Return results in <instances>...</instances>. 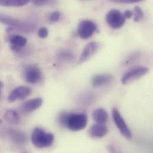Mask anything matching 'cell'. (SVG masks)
I'll return each mask as SVG.
<instances>
[{
    "mask_svg": "<svg viewBox=\"0 0 153 153\" xmlns=\"http://www.w3.org/2000/svg\"><path fill=\"white\" fill-rule=\"evenodd\" d=\"M31 141L37 148H48L53 144L54 136L53 134L47 132L40 128H36L32 132Z\"/></svg>",
    "mask_w": 153,
    "mask_h": 153,
    "instance_id": "cell-1",
    "label": "cell"
},
{
    "mask_svg": "<svg viewBox=\"0 0 153 153\" xmlns=\"http://www.w3.org/2000/svg\"><path fill=\"white\" fill-rule=\"evenodd\" d=\"M88 123V116L83 113H69L66 126L72 131H79L83 129Z\"/></svg>",
    "mask_w": 153,
    "mask_h": 153,
    "instance_id": "cell-2",
    "label": "cell"
},
{
    "mask_svg": "<svg viewBox=\"0 0 153 153\" xmlns=\"http://www.w3.org/2000/svg\"><path fill=\"white\" fill-rule=\"evenodd\" d=\"M112 117L116 126L121 134L127 140H131L132 137V132L116 107H114L112 109Z\"/></svg>",
    "mask_w": 153,
    "mask_h": 153,
    "instance_id": "cell-3",
    "label": "cell"
},
{
    "mask_svg": "<svg viewBox=\"0 0 153 153\" xmlns=\"http://www.w3.org/2000/svg\"><path fill=\"white\" fill-rule=\"evenodd\" d=\"M149 68L143 66L134 67L127 71L122 77L121 82L123 85H127L148 74Z\"/></svg>",
    "mask_w": 153,
    "mask_h": 153,
    "instance_id": "cell-4",
    "label": "cell"
},
{
    "mask_svg": "<svg viewBox=\"0 0 153 153\" xmlns=\"http://www.w3.org/2000/svg\"><path fill=\"white\" fill-rule=\"evenodd\" d=\"M106 22L113 29H119L126 22L123 13L116 9L111 10L108 12L105 17Z\"/></svg>",
    "mask_w": 153,
    "mask_h": 153,
    "instance_id": "cell-5",
    "label": "cell"
},
{
    "mask_svg": "<svg viewBox=\"0 0 153 153\" xmlns=\"http://www.w3.org/2000/svg\"><path fill=\"white\" fill-rule=\"evenodd\" d=\"M97 30V26L94 22L89 20H84L79 24L77 33L80 38L85 39L91 37Z\"/></svg>",
    "mask_w": 153,
    "mask_h": 153,
    "instance_id": "cell-6",
    "label": "cell"
},
{
    "mask_svg": "<svg viewBox=\"0 0 153 153\" xmlns=\"http://www.w3.org/2000/svg\"><path fill=\"white\" fill-rule=\"evenodd\" d=\"M25 80L31 84L38 83L42 77V73L39 68L35 65L26 67L23 72Z\"/></svg>",
    "mask_w": 153,
    "mask_h": 153,
    "instance_id": "cell-7",
    "label": "cell"
},
{
    "mask_svg": "<svg viewBox=\"0 0 153 153\" xmlns=\"http://www.w3.org/2000/svg\"><path fill=\"white\" fill-rule=\"evenodd\" d=\"M101 48V44L98 42H91L88 43L82 52L79 60V64H82L89 60Z\"/></svg>",
    "mask_w": 153,
    "mask_h": 153,
    "instance_id": "cell-8",
    "label": "cell"
},
{
    "mask_svg": "<svg viewBox=\"0 0 153 153\" xmlns=\"http://www.w3.org/2000/svg\"><path fill=\"white\" fill-rule=\"evenodd\" d=\"M32 94V89L26 86H20L13 89L8 97L9 102H12L17 100H23Z\"/></svg>",
    "mask_w": 153,
    "mask_h": 153,
    "instance_id": "cell-9",
    "label": "cell"
},
{
    "mask_svg": "<svg viewBox=\"0 0 153 153\" xmlns=\"http://www.w3.org/2000/svg\"><path fill=\"white\" fill-rule=\"evenodd\" d=\"M43 103V100L41 98H36L25 102L21 107V110L25 114L30 113L39 108Z\"/></svg>",
    "mask_w": 153,
    "mask_h": 153,
    "instance_id": "cell-10",
    "label": "cell"
},
{
    "mask_svg": "<svg viewBox=\"0 0 153 153\" xmlns=\"http://www.w3.org/2000/svg\"><path fill=\"white\" fill-rule=\"evenodd\" d=\"M9 42L11 49L14 52H17L26 45L27 39L19 35H12L9 37Z\"/></svg>",
    "mask_w": 153,
    "mask_h": 153,
    "instance_id": "cell-11",
    "label": "cell"
},
{
    "mask_svg": "<svg viewBox=\"0 0 153 153\" xmlns=\"http://www.w3.org/2000/svg\"><path fill=\"white\" fill-rule=\"evenodd\" d=\"M113 80V76L109 74H100L92 79V85L95 88L104 86L110 84Z\"/></svg>",
    "mask_w": 153,
    "mask_h": 153,
    "instance_id": "cell-12",
    "label": "cell"
},
{
    "mask_svg": "<svg viewBox=\"0 0 153 153\" xmlns=\"http://www.w3.org/2000/svg\"><path fill=\"white\" fill-rule=\"evenodd\" d=\"M108 128L105 125L95 124L91 126L88 130V135L92 138H101L106 135Z\"/></svg>",
    "mask_w": 153,
    "mask_h": 153,
    "instance_id": "cell-13",
    "label": "cell"
},
{
    "mask_svg": "<svg viewBox=\"0 0 153 153\" xmlns=\"http://www.w3.org/2000/svg\"><path fill=\"white\" fill-rule=\"evenodd\" d=\"M8 135L13 142L16 144H25L27 141L26 135L20 131L11 129L9 130Z\"/></svg>",
    "mask_w": 153,
    "mask_h": 153,
    "instance_id": "cell-14",
    "label": "cell"
},
{
    "mask_svg": "<svg viewBox=\"0 0 153 153\" xmlns=\"http://www.w3.org/2000/svg\"><path fill=\"white\" fill-rule=\"evenodd\" d=\"M92 118L97 124L105 125L108 120V114L104 108H98L93 111Z\"/></svg>",
    "mask_w": 153,
    "mask_h": 153,
    "instance_id": "cell-15",
    "label": "cell"
},
{
    "mask_svg": "<svg viewBox=\"0 0 153 153\" xmlns=\"http://www.w3.org/2000/svg\"><path fill=\"white\" fill-rule=\"evenodd\" d=\"M0 23L4 25H7L10 27H21L24 25L21 24L19 21L14 17L8 16L7 14L0 13Z\"/></svg>",
    "mask_w": 153,
    "mask_h": 153,
    "instance_id": "cell-16",
    "label": "cell"
},
{
    "mask_svg": "<svg viewBox=\"0 0 153 153\" xmlns=\"http://www.w3.org/2000/svg\"><path fill=\"white\" fill-rule=\"evenodd\" d=\"M5 120L9 123L16 125L20 122V116L17 111L13 110H8L4 114Z\"/></svg>",
    "mask_w": 153,
    "mask_h": 153,
    "instance_id": "cell-17",
    "label": "cell"
},
{
    "mask_svg": "<svg viewBox=\"0 0 153 153\" xmlns=\"http://www.w3.org/2000/svg\"><path fill=\"white\" fill-rule=\"evenodd\" d=\"M29 2L28 0H0V5L5 7H22Z\"/></svg>",
    "mask_w": 153,
    "mask_h": 153,
    "instance_id": "cell-18",
    "label": "cell"
},
{
    "mask_svg": "<svg viewBox=\"0 0 153 153\" xmlns=\"http://www.w3.org/2000/svg\"><path fill=\"white\" fill-rule=\"evenodd\" d=\"M134 16V20L135 22H140L144 19V12L141 8L139 6H136L134 8V11L133 13Z\"/></svg>",
    "mask_w": 153,
    "mask_h": 153,
    "instance_id": "cell-19",
    "label": "cell"
},
{
    "mask_svg": "<svg viewBox=\"0 0 153 153\" xmlns=\"http://www.w3.org/2000/svg\"><path fill=\"white\" fill-rule=\"evenodd\" d=\"M61 14L59 11H56L52 13L49 17V21L52 23L57 22L60 19Z\"/></svg>",
    "mask_w": 153,
    "mask_h": 153,
    "instance_id": "cell-20",
    "label": "cell"
},
{
    "mask_svg": "<svg viewBox=\"0 0 153 153\" xmlns=\"http://www.w3.org/2000/svg\"><path fill=\"white\" fill-rule=\"evenodd\" d=\"M48 33H49L48 29L47 27H42L38 30V35L41 38H45L48 36Z\"/></svg>",
    "mask_w": 153,
    "mask_h": 153,
    "instance_id": "cell-21",
    "label": "cell"
},
{
    "mask_svg": "<svg viewBox=\"0 0 153 153\" xmlns=\"http://www.w3.org/2000/svg\"><path fill=\"white\" fill-rule=\"evenodd\" d=\"M107 150L108 153H123L121 152L117 148L112 145H108L107 146Z\"/></svg>",
    "mask_w": 153,
    "mask_h": 153,
    "instance_id": "cell-22",
    "label": "cell"
},
{
    "mask_svg": "<svg viewBox=\"0 0 153 153\" xmlns=\"http://www.w3.org/2000/svg\"><path fill=\"white\" fill-rule=\"evenodd\" d=\"M50 2H51V1H47V0H35L33 1V3L35 5H39V6L48 4Z\"/></svg>",
    "mask_w": 153,
    "mask_h": 153,
    "instance_id": "cell-23",
    "label": "cell"
},
{
    "mask_svg": "<svg viewBox=\"0 0 153 153\" xmlns=\"http://www.w3.org/2000/svg\"><path fill=\"white\" fill-rule=\"evenodd\" d=\"M140 0H115L114 2L118 3H126V4H132L135 2H139Z\"/></svg>",
    "mask_w": 153,
    "mask_h": 153,
    "instance_id": "cell-24",
    "label": "cell"
},
{
    "mask_svg": "<svg viewBox=\"0 0 153 153\" xmlns=\"http://www.w3.org/2000/svg\"><path fill=\"white\" fill-rule=\"evenodd\" d=\"M125 19H131L133 16V12L131 10H126L123 13Z\"/></svg>",
    "mask_w": 153,
    "mask_h": 153,
    "instance_id": "cell-25",
    "label": "cell"
},
{
    "mask_svg": "<svg viewBox=\"0 0 153 153\" xmlns=\"http://www.w3.org/2000/svg\"><path fill=\"white\" fill-rule=\"evenodd\" d=\"M3 85H4L3 83L0 81V95H1V89H2V87H3Z\"/></svg>",
    "mask_w": 153,
    "mask_h": 153,
    "instance_id": "cell-26",
    "label": "cell"
},
{
    "mask_svg": "<svg viewBox=\"0 0 153 153\" xmlns=\"http://www.w3.org/2000/svg\"><path fill=\"white\" fill-rule=\"evenodd\" d=\"M28 153V152H23V153Z\"/></svg>",
    "mask_w": 153,
    "mask_h": 153,
    "instance_id": "cell-27",
    "label": "cell"
}]
</instances>
